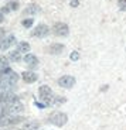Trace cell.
I'll list each match as a JSON object with an SVG mask.
<instances>
[{"mask_svg": "<svg viewBox=\"0 0 126 130\" xmlns=\"http://www.w3.org/2000/svg\"><path fill=\"white\" fill-rule=\"evenodd\" d=\"M65 101H67V99H65L64 96H54V99H52L51 105H55V106H58V105L64 103Z\"/></svg>", "mask_w": 126, "mask_h": 130, "instance_id": "obj_17", "label": "cell"}, {"mask_svg": "<svg viewBox=\"0 0 126 130\" xmlns=\"http://www.w3.org/2000/svg\"><path fill=\"white\" fill-rule=\"evenodd\" d=\"M4 40V30L0 28V41H3Z\"/></svg>", "mask_w": 126, "mask_h": 130, "instance_id": "obj_24", "label": "cell"}, {"mask_svg": "<svg viewBox=\"0 0 126 130\" xmlns=\"http://www.w3.org/2000/svg\"><path fill=\"white\" fill-rule=\"evenodd\" d=\"M9 126V122H7V116H2L0 115V127Z\"/></svg>", "mask_w": 126, "mask_h": 130, "instance_id": "obj_19", "label": "cell"}, {"mask_svg": "<svg viewBox=\"0 0 126 130\" xmlns=\"http://www.w3.org/2000/svg\"><path fill=\"white\" fill-rule=\"evenodd\" d=\"M38 122H26L21 126V130H38Z\"/></svg>", "mask_w": 126, "mask_h": 130, "instance_id": "obj_14", "label": "cell"}, {"mask_svg": "<svg viewBox=\"0 0 126 130\" xmlns=\"http://www.w3.org/2000/svg\"><path fill=\"white\" fill-rule=\"evenodd\" d=\"M24 119H26V117L19 116V115H16V116H7V122H9V126H14V124L21 123V122H24Z\"/></svg>", "mask_w": 126, "mask_h": 130, "instance_id": "obj_12", "label": "cell"}, {"mask_svg": "<svg viewBox=\"0 0 126 130\" xmlns=\"http://www.w3.org/2000/svg\"><path fill=\"white\" fill-rule=\"evenodd\" d=\"M48 32H50L48 26H45V24H40V26H37L36 28L33 30V36L37 37V38H44L45 36H48Z\"/></svg>", "mask_w": 126, "mask_h": 130, "instance_id": "obj_7", "label": "cell"}, {"mask_svg": "<svg viewBox=\"0 0 126 130\" xmlns=\"http://www.w3.org/2000/svg\"><path fill=\"white\" fill-rule=\"evenodd\" d=\"M0 50H2V47H0Z\"/></svg>", "mask_w": 126, "mask_h": 130, "instance_id": "obj_27", "label": "cell"}, {"mask_svg": "<svg viewBox=\"0 0 126 130\" xmlns=\"http://www.w3.org/2000/svg\"><path fill=\"white\" fill-rule=\"evenodd\" d=\"M3 107H4V103H3V101H2V98H0V110H2Z\"/></svg>", "mask_w": 126, "mask_h": 130, "instance_id": "obj_26", "label": "cell"}, {"mask_svg": "<svg viewBox=\"0 0 126 130\" xmlns=\"http://www.w3.org/2000/svg\"><path fill=\"white\" fill-rule=\"evenodd\" d=\"M48 120H50V123H52L54 126L62 127L68 122V117L64 112H52L48 116Z\"/></svg>", "mask_w": 126, "mask_h": 130, "instance_id": "obj_3", "label": "cell"}, {"mask_svg": "<svg viewBox=\"0 0 126 130\" xmlns=\"http://www.w3.org/2000/svg\"><path fill=\"white\" fill-rule=\"evenodd\" d=\"M17 51H19L20 54H27V52L30 51V44L29 42H20L19 47H17Z\"/></svg>", "mask_w": 126, "mask_h": 130, "instance_id": "obj_15", "label": "cell"}, {"mask_svg": "<svg viewBox=\"0 0 126 130\" xmlns=\"http://www.w3.org/2000/svg\"><path fill=\"white\" fill-rule=\"evenodd\" d=\"M38 11H40V9H38L37 4H30V6L24 10V14H26V16H34V14H37Z\"/></svg>", "mask_w": 126, "mask_h": 130, "instance_id": "obj_13", "label": "cell"}, {"mask_svg": "<svg viewBox=\"0 0 126 130\" xmlns=\"http://www.w3.org/2000/svg\"><path fill=\"white\" fill-rule=\"evenodd\" d=\"M23 26L26 27V28H30V27H33V17L23 20Z\"/></svg>", "mask_w": 126, "mask_h": 130, "instance_id": "obj_18", "label": "cell"}, {"mask_svg": "<svg viewBox=\"0 0 126 130\" xmlns=\"http://www.w3.org/2000/svg\"><path fill=\"white\" fill-rule=\"evenodd\" d=\"M58 85L61 88H65V89H71L72 86L75 85V78L71 76V75H64L58 79Z\"/></svg>", "mask_w": 126, "mask_h": 130, "instance_id": "obj_5", "label": "cell"}, {"mask_svg": "<svg viewBox=\"0 0 126 130\" xmlns=\"http://www.w3.org/2000/svg\"><path fill=\"white\" fill-rule=\"evenodd\" d=\"M78 4H79V2H78V0H71V7H77Z\"/></svg>", "mask_w": 126, "mask_h": 130, "instance_id": "obj_23", "label": "cell"}, {"mask_svg": "<svg viewBox=\"0 0 126 130\" xmlns=\"http://www.w3.org/2000/svg\"><path fill=\"white\" fill-rule=\"evenodd\" d=\"M24 62L27 64V67H29L30 69H34L38 65V58H37L36 55H33V54H27L26 57H24Z\"/></svg>", "mask_w": 126, "mask_h": 130, "instance_id": "obj_8", "label": "cell"}, {"mask_svg": "<svg viewBox=\"0 0 126 130\" xmlns=\"http://www.w3.org/2000/svg\"><path fill=\"white\" fill-rule=\"evenodd\" d=\"M48 51L52 55H58V54H61V52L64 51V45H62V44H51Z\"/></svg>", "mask_w": 126, "mask_h": 130, "instance_id": "obj_11", "label": "cell"}, {"mask_svg": "<svg viewBox=\"0 0 126 130\" xmlns=\"http://www.w3.org/2000/svg\"><path fill=\"white\" fill-rule=\"evenodd\" d=\"M38 92H40V98H41V101L44 102V105H50L52 102L54 95H52V91H51V88H50V86L43 85V86H40Z\"/></svg>", "mask_w": 126, "mask_h": 130, "instance_id": "obj_4", "label": "cell"}, {"mask_svg": "<svg viewBox=\"0 0 126 130\" xmlns=\"http://www.w3.org/2000/svg\"><path fill=\"white\" fill-rule=\"evenodd\" d=\"M19 81V75L16 72H11L9 75H4V76H0V89L4 91V89H9L10 86H13V85L17 84Z\"/></svg>", "mask_w": 126, "mask_h": 130, "instance_id": "obj_2", "label": "cell"}, {"mask_svg": "<svg viewBox=\"0 0 126 130\" xmlns=\"http://www.w3.org/2000/svg\"><path fill=\"white\" fill-rule=\"evenodd\" d=\"M23 110H24V105L20 101H16V102H13V103L4 106L3 109L0 110V115H2V116H16V115L21 113Z\"/></svg>", "mask_w": 126, "mask_h": 130, "instance_id": "obj_1", "label": "cell"}, {"mask_svg": "<svg viewBox=\"0 0 126 130\" xmlns=\"http://www.w3.org/2000/svg\"><path fill=\"white\" fill-rule=\"evenodd\" d=\"M78 58H79V54H78V51H72V54H71V59H72V61H77Z\"/></svg>", "mask_w": 126, "mask_h": 130, "instance_id": "obj_22", "label": "cell"}, {"mask_svg": "<svg viewBox=\"0 0 126 130\" xmlns=\"http://www.w3.org/2000/svg\"><path fill=\"white\" fill-rule=\"evenodd\" d=\"M4 20V16H3V11H0V23H2V21H3Z\"/></svg>", "mask_w": 126, "mask_h": 130, "instance_id": "obj_25", "label": "cell"}, {"mask_svg": "<svg viewBox=\"0 0 126 130\" xmlns=\"http://www.w3.org/2000/svg\"><path fill=\"white\" fill-rule=\"evenodd\" d=\"M21 78L24 82H27V84H33V82H36L37 81V74L36 72H33V71H26V72H23L21 74Z\"/></svg>", "mask_w": 126, "mask_h": 130, "instance_id": "obj_9", "label": "cell"}, {"mask_svg": "<svg viewBox=\"0 0 126 130\" xmlns=\"http://www.w3.org/2000/svg\"><path fill=\"white\" fill-rule=\"evenodd\" d=\"M118 6H119L120 10L125 11V10H126V0H118Z\"/></svg>", "mask_w": 126, "mask_h": 130, "instance_id": "obj_20", "label": "cell"}, {"mask_svg": "<svg viewBox=\"0 0 126 130\" xmlns=\"http://www.w3.org/2000/svg\"><path fill=\"white\" fill-rule=\"evenodd\" d=\"M20 58H21V54H20L17 50H14V51H10V54H9V59H10V61L16 62V61H19Z\"/></svg>", "mask_w": 126, "mask_h": 130, "instance_id": "obj_16", "label": "cell"}, {"mask_svg": "<svg viewBox=\"0 0 126 130\" xmlns=\"http://www.w3.org/2000/svg\"><path fill=\"white\" fill-rule=\"evenodd\" d=\"M7 6H9V9H11V10H16L17 7H19V3H17V2H11V3H9Z\"/></svg>", "mask_w": 126, "mask_h": 130, "instance_id": "obj_21", "label": "cell"}, {"mask_svg": "<svg viewBox=\"0 0 126 130\" xmlns=\"http://www.w3.org/2000/svg\"><path fill=\"white\" fill-rule=\"evenodd\" d=\"M13 44H16V37H14V36H9V37H6V38L2 41L0 47H2L3 50H9Z\"/></svg>", "mask_w": 126, "mask_h": 130, "instance_id": "obj_10", "label": "cell"}, {"mask_svg": "<svg viewBox=\"0 0 126 130\" xmlns=\"http://www.w3.org/2000/svg\"><path fill=\"white\" fill-rule=\"evenodd\" d=\"M68 32H69V28L65 23H55L54 24V34L58 37H65L68 36Z\"/></svg>", "mask_w": 126, "mask_h": 130, "instance_id": "obj_6", "label": "cell"}]
</instances>
